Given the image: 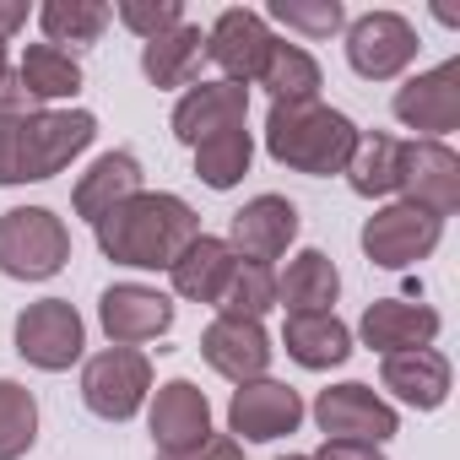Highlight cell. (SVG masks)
<instances>
[{
    "mask_svg": "<svg viewBox=\"0 0 460 460\" xmlns=\"http://www.w3.org/2000/svg\"><path fill=\"white\" fill-rule=\"evenodd\" d=\"M282 460H309V455H282Z\"/></svg>",
    "mask_w": 460,
    "mask_h": 460,
    "instance_id": "39",
    "label": "cell"
},
{
    "mask_svg": "<svg viewBox=\"0 0 460 460\" xmlns=\"http://www.w3.org/2000/svg\"><path fill=\"white\" fill-rule=\"evenodd\" d=\"M17 82L28 87L33 103H55V98H76L82 93V66L55 49V44H28L22 66H17Z\"/></svg>",
    "mask_w": 460,
    "mask_h": 460,
    "instance_id": "27",
    "label": "cell"
},
{
    "mask_svg": "<svg viewBox=\"0 0 460 460\" xmlns=\"http://www.w3.org/2000/svg\"><path fill=\"white\" fill-rule=\"evenodd\" d=\"M82 347H87V325H82L76 304H66V298H39V304H28V309L17 314V352H22L33 368L60 374V368H71V363L82 358Z\"/></svg>",
    "mask_w": 460,
    "mask_h": 460,
    "instance_id": "8",
    "label": "cell"
},
{
    "mask_svg": "<svg viewBox=\"0 0 460 460\" xmlns=\"http://www.w3.org/2000/svg\"><path fill=\"white\" fill-rule=\"evenodd\" d=\"M438 239H444V217H433L411 200H395L363 222V255L385 271H406V266L428 261L438 250Z\"/></svg>",
    "mask_w": 460,
    "mask_h": 460,
    "instance_id": "5",
    "label": "cell"
},
{
    "mask_svg": "<svg viewBox=\"0 0 460 460\" xmlns=\"http://www.w3.org/2000/svg\"><path fill=\"white\" fill-rule=\"evenodd\" d=\"M277 39L266 28L261 12H244V6H227L211 33H206V60L222 71V82H234V87H255L266 76V60H271Z\"/></svg>",
    "mask_w": 460,
    "mask_h": 460,
    "instance_id": "7",
    "label": "cell"
},
{
    "mask_svg": "<svg viewBox=\"0 0 460 460\" xmlns=\"http://www.w3.org/2000/svg\"><path fill=\"white\" fill-rule=\"evenodd\" d=\"M109 6L103 0H44V12H39V22H44V39L60 49V44H98V33L109 28Z\"/></svg>",
    "mask_w": 460,
    "mask_h": 460,
    "instance_id": "30",
    "label": "cell"
},
{
    "mask_svg": "<svg viewBox=\"0 0 460 460\" xmlns=\"http://www.w3.org/2000/svg\"><path fill=\"white\" fill-rule=\"evenodd\" d=\"M298 422H304V401L282 379H250V385L234 390V401H227V428L239 438H250V444L288 438Z\"/></svg>",
    "mask_w": 460,
    "mask_h": 460,
    "instance_id": "13",
    "label": "cell"
},
{
    "mask_svg": "<svg viewBox=\"0 0 460 460\" xmlns=\"http://www.w3.org/2000/svg\"><path fill=\"white\" fill-rule=\"evenodd\" d=\"M363 341L374 347V352H417V347H428L433 336H438V314L428 309V304H406V298H374L368 309H363Z\"/></svg>",
    "mask_w": 460,
    "mask_h": 460,
    "instance_id": "19",
    "label": "cell"
},
{
    "mask_svg": "<svg viewBox=\"0 0 460 460\" xmlns=\"http://www.w3.org/2000/svg\"><path fill=\"white\" fill-rule=\"evenodd\" d=\"M71 261V234L49 206H17L0 217V271L17 282H49Z\"/></svg>",
    "mask_w": 460,
    "mask_h": 460,
    "instance_id": "4",
    "label": "cell"
},
{
    "mask_svg": "<svg viewBox=\"0 0 460 460\" xmlns=\"http://www.w3.org/2000/svg\"><path fill=\"white\" fill-rule=\"evenodd\" d=\"M98 320H103V331H109L114 347H136V341L168 336V325H173V304H168L157 288L114 282V288L98 298Z\"/></svg>",
    "mask_w": 460,
    "mask_h": 460,
    "instance_id": "17",
    "label": "cell"
},
{
    "mask_svg": "<svg viewBox=\"0 0 460 460\" xmlns=\"http://www.w3.org/2000/svg\"><path fill=\"white\" fill-rule=\"evenodd\" d=\"M217 309L227 320H261V314H271L277 309V271L239 261V271H234V282H227V293H222Z\"/></svg>",
    "mask_w": 460,
    "mask_h": 460,
    "instance_id": "32",
    "label": "cell"
},
{
    "mask_svg": "<svg viewBox=\"0 0 460 460\" xmlns=\"http://www.w3.org/2000/svg\"><path fill=\"white\" fill-rule=\"evenodd\" d=\"M141 44H152V39H163V33H173L179 22H184V6L179 0H119V12H114Z\"/></svg>",
    "mask_w": 460,
    "mask_h": 460,
    "instance_id": "34",
    "label": "cell"
},
{
    "mask_svg": "<svg viewBox=\"0 0 460 460\" xmlns=\"http://www.w3.org/2000/svg\"><path fill=\"white\" fill-rule=\"evenodd\" d=\"M244 119H250V87H234V82H200L173 103V136L184 146H200L206 136L234 130Z\"/></svg>",
    "mask_w": 460,
    "mask_h": 460,
    "instance_id": "18",
    "label": "cell"
},
{
    "mask_svg": "<svg viewBox=\"0 0 460 460\" xmlns=\"http://www.w3.org/2000/svg\"><path fill=\"white\" fill-rule=\"evenodd\" d=\"M255 87H266L271 103H309V98H320V66H314L309 49L277 39L271 60H266V76H261Z\"/></svg>",
    "mask_w": 460,
    "mask_h": 460,
    "instance_id": "28",
    "label": "cell"
},
{
    "mask_svg": "<svg viewBox=\"0 0 460 460\" xmlns=\"http://www.w3.org/2000/svg\"><path fill=\"white\" fill-rule=\"evenodd\" d=\"M22 22H28V6H22V0H0V39H12Z\"/></svg>",
    "mask_w": 460,
    "mask_h": 460,
    "instance_id": "37",
    "label": "cell"
},
{
    "mask_svg": "<svg viewBox=\"0 0 460 460\" xmlns=\"http://www.w3.org/2000/svg\"><path fill=\"white\" fill-rule=\"evenodd\" d=\"M271 336L261 320H227L217 314L200 336V358L222 374V379H234V385H250V379H266L271 368Z\"/></svg>",
    "mask_w": 460,
    "mask_h": 460,
    "instance_id": "14",
    "label": "cell"
},
{
    "mask_svg": "<svg viewBox=\"0 0 460 460\" xmlns=\"http://www.w3.org/2000/svg\"><path fill=\"white\" fill-rule=\"evenodd\" d=\"M39 438V401L28 385L0 379V460H22Z\"/></svg>",
    "mask_w": 460,
    "mask_h": 460,
    "instance_id": "31",
    "label": "cell"
},
{
    "mask_svg": "<svg viewBox=\"0 0 460 460\" xmlns=\"http://www.w3.org/2000/svg\"><path fill=\"white\" fill-rule=\"evenodd\" d=\"M157 460H244V444L234 433H211L206 444H195L184 455H157Z\"/></svg>",
    "mask_w": 460,
    "mask_h": 460,
    "instance_id": "35",
    "label": "cell"
},
{
    "mask_svg": "<svg viewBox=\"0 0 460 460\" xmlns=\"http://www.w3.org/2000/svg\"><path fill=\"white\" fill-rule=\"evenodd\" d=\"M401 157H406V141H395V136H358V152L347 163V184L363 200L401 195Z\"/></svg>",
    "mask_w": 460,
    "mask_h": 460,
    "instance_id": "26",
    "label": "cell"
},
{
    "mask_svg": "<svg viewBox=\"0 0 460 460\" xmlns=\"http://www.w3.org/2000/svg\"><path fill=\"white\" fill-rule=\"evenodd\" d=\"M130 195H141V163H136V152H103V157L76 179L71 206H76V217L103 222V217H109L119 200H130Z\"/></svg>",
    "mask_w": 460,
    "mask_h": 460,
    "instance_id": "22",
    "label": "cell"
},
{
    "mask_svg": "<svg viewBox=\"0 0 460 460\" xmlns=\"http://www.w3.org/2000/svg\"><path fill=\"white\" fill-rule=\"evenodd\" d=\"M347 60L363 82H390L417 60V28L401 12H368L347 28Z\"/></svg>",
    "mask_w": 460,
    "mask_h": 460,
    "instance_id": "9",
    "label": "cell"
},
{
    "mask_svg": "<svg viewBox=\"0 0 460 460\" xmlns=\"http://www.w3.org/2000/svg\"><path fill=\"white\" fill-rule=\"evenodd\" d=\"M200 55H206V33L195 22H179L173 33L141 44V71L152 87H190L200 71Z\"/></svg>",
    "mask_w": 460,
    "mask_h": 460,
    "instance_id": "24",
    "label": "cell"
},
{
    "mask_svg": "<svg viewBox=\"0 0 460 460\" xmlns=\"http://www.w3.org/2000/svg\"><path fill=\"white\" fill-rule=\"evenodd\" d=\"M309 460H385V449L379 444H358V438H325L320 455H309Z\"/></svg>",
    "mask_w": 460,
    "mask_h": 460,
    "instance_id": "36",
    "label": "cell"
},
{
    "mask_svg": "<svg viewBox=\"0 0 460 460\" xmlns=\"http://www.w3.org/2000/svg\"><path fill=\"white\" fill-rule=\"evenodd\" d=\"M234 271H239V255L227 250V239H211V234H200V239L168 266L173 293L190 298V304H222V293H227V282H234Z\"/></svg>",
    "mask_w": 460,
    "mask_h": 460,
    "instance_id": "21",
    "label": "cell"
},
{
    "mask_svg": "<svg viewBox=\"0 0 460 460\" xmlns=\"http://www.w3.org/2000/svg\"><path fill=\"white\" fill-rule=\"evenodd\" d=\"M250 157H255V141H250L244 125H234V130H217V136H206L195 146V173L211 190H234L250 173Z\"/></svg>",
    "mask_w": 460,
    "mask_h": 460,
    "instance_id": "29",
    "label": "cell"
},
{
    "mask_svg": "<svg viewBox=\"0 0 460 460\" xmlns=\"http://www.w3.org/2000/svg\"><path fill=\"white\" fill-rule=\"evenodd\" d=\"M271 17L309 33V39H331L347 28V12H341V0H271Z\"/></svg>",
    "mask_w": 460,
    "mask_h": 460,
    "instance_id": "33",
    "label": "cell"
},
{
    "mask_svg": "<svg viewBox=\"0 0 460 460\" xmlns=\"http://www.w3.org/2000/svg\"><path fill=\"white\" fill-rule=\"evenodd\" d=\"M282 347H288V358L304 363V368H336V363L352 358V331H347L331 309H320V314H288Z\"/></svg>",
    "mask_w": 460,
    "mask_h": 460,
    "instance_id": "23",
    "label": "cell"
},
{
    "mask_svg": "<svg viewBox=\"0 0 460 460\" xmlns=\"http://www.w3.org/2000/svg\"><path fill=\"white\" fill-rule=\"evenodd\" d=\"M379 385L395 390V401L417 406V411H438L449 401V358L433 352V347H417V352H390L385 368H379Z\"/></svg>",
    "mask_w": 460,
    "mask_h": 460,
    "instance_id": "20",
    "label": "cell"
},
{
    "mask_svg": "<svg viewBox=\"0 0 460 460\" xmlns=\"http://www.w3.org/2000/svg\"><path fill=\"white\" fill-rule=\"evenodd\" d=\"M293 239H298V206L282 195H255L250 206L234 211V227H227V250L250 266L282 261Z\"/></svg>",
    "mask_w": 460,
    "mask_h": 460,
    "instance_id": "12",
    "label": "cell"
},
{
    "mask_svg": "<svg viewBox=\"0 0 460 460\" xmlns=\"http://www.w3.org/2000/svg\"><path fill=\"white\" fill-rule=\"evenodd\" d=\"M211 438V401L195 379H168L152 401V444L157 455H184Z\"/></svg>",
    "mask_w": 460,
    "mask_h": 460,
    "instance_id": "16",
    "label": "cell"
},
{
    "mask_svg": "<svg viewBox=\"0 0 460 460\" xmlns=\"http://www.w3.org/2000/svg\"><path fill=\"white\" fill-rule=\"evenodd\" d=\"M358 136L363 130L341 109H331L320 98H309V103H271V114H266V152L282 168L309 173V179L347 173V163L358 152Z\"/></svg>",
    "mask_w": 460,
    "mask_h": 460,
    "instance_id": "3",
    "label": "cell"
},
{
    "mask_svg": "<svg viewBox=\"0 0 460 460\" xmlns=\"http://www.w3.org/2000/svg\"><path fill=\"white\" fill-rule=\"evenodd\" d=\"M401 195L433 217H449L460 206V157L444 141H406L401 157Z\"/></svg>",
    "mask_w": 460,
    "mask_h": 460,
    "instance_id": "15",
    "label": "cell"
},
{
    "mask_svg": "<svg viewBox=\"0 0 460 460\" xmlns=\"http://www.w3.org/2000/svg\"><path fill=\"white\" fill-rule=\"evenodd\" d=\"M395 119L406 130H422L428 141L449 136L460 125V60H444L422 76H411L406 87H395Z\"/></svg>",
    "mask_w": 460,
    "mask_h": 460,
    "instance_id": "11",
    "label": "cell"
},
{
    "mask_svg": "<svg viewBox=\"0 0 460 460\" xmlns=\"http://www.w3.org/2000/svg\"><path fill=\"white\" fill-rule=\"evenodd\" d=\"M12 71H6V39H0V82H6Z\"/></svg>",
    "mask_w": 460,
    "mask_h": 460,
    "instance_id": "38",
    "label": "cell"
},
{
    "mask_svg": "<svg viewBox=\"0 0 460 460\" xmlns=\"http://www.w3.org/2000/svg\"><path fill=\"white\" fill-rule=\"evenodd\" d=\"M314 422H320L325 438H358V444H385V438L401 428L395 406L379 401V395H374L368 385H358V379L320 390V401H314Z\"/></svg>",
    "mask_w": 460,
    "mask_h": 460,
    "instance_id": "10",
    "label": "cell"
},
{
    "mask_svg": "<svg viewBox=\"0 0 460 460\" xmlns=\"http://www.w3.org/2000/svg\"><path fill=\"white\" fill-rule=\"evenodd\" d=\"M93 234L114 266L168 271L200 239V217L190 211V200H179L168 190H141V195L119 200L103 222H93Z\"/></svg>",
    "mask_w": 460,
    "mask_h": 460,
    "instance_id": "2",
    "label": "cell"
},
{
    "mask_svg": "<svg viewBox=\"0 0 460 460\" xmlns=\"http://www.w3.org/2000/svg\"><path fill=\"white\" fill-rule=\"evenodd\" d=\"M146 390H152V363L136 347H109V352L87 358V368H82V401L103 422H130L141 411Z\"/></svg>",
    "mask_w": 460,
    "mask_h": 460,
    "instance_id": "6",
    "label": "cell"
},
{
    "mask_svg": "<svg viewBox=\"0 0 460 460\" xmlns=\"http://www.w3.org/2000/svg\"><path fill=\"white\" fill-rule=\"evenodd\" d=\"M98 136L87 109H44L28 98L17 76L0 82V184L55 179L71 157H82Z\"/></svg>",
    "mask_w": 460,
    "mask_h": 460,
    "instance_id": "1",
    "label": "cell"
},
{
    "mask_svg": "<svg viewBox=\"0 0 460 460\" xmlns=\"http://www.w3.org/2000/svg\"><path fill=\"white\" fill-rule=\"evenodd\" d=\"M336 293H341V277H336L325 250L293 255L288 277H277V304H288V314H320L336 304Z\"/></svg>",
    "mask_w": 460,
    "mask_h": 460,
    "instance_id": "25",
    "label": "cell"
}]
</instances>
